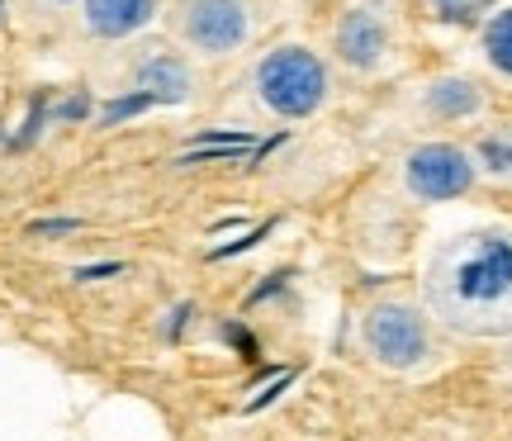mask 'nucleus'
I'll use <instances>...</instances> for the list:
<instances>
[{
    "label": "nucleus",
    "instance_id": "13",
    "mask_svg": "<svg viewBox=\"0 0 512 441\" xmlns=\"http://www.w3.org/2000/svg\"><path fill=\"white\" fill-rule=\"evenodd\" d=\"M72 228H76V223L72 219H62V223H34V233H72Z\"/></svg>",
    "mask_w": 512,
    "mask_h": 441
},
{
    "label": "nucleus",
    "instance_id": "1",
    "mask_svg": "<svg viewBox=\"0 0 512 441\" xmlns=\"http://www.w3.org/2000/svg\"><path fill=\"white\" fill-rule=\"evenodd\" d=\"M432 294L465 328H512V238L479 233L456 242L441 257Z\"/></svg>",
    "mask_w": 512,
    "mask_h": 441
},
{
    "label": "nucleus",
    "instance_id": "11",
    "mask_svg": "<svg viewBox=\"0 0 512 441\" xmlns=\"http://www.w3.org/2000/svg\"><path fill=\"white\" fill-rule=\"evenodd\" d=\"M479 5H484V0H437L441 19H475Z\"/></svg>",
    "mask_w": 512,
    "mask_h": 441
},
{
    "label": "nucleus",
    "instance_id": "12",
    "mask_svg": "<svg viewBox=\"0 0 512 441\" xmlns=\"http://www.w3.org/2000/svg\"><path fill=\"white\" fill-rule=\"evenodd\" d=\"M271 228H275V223H261V228H256V233H242V238L238 242H228V247H219V252H214V257H233V252H247V247H256V242H261V238H266V233H271Z\"/></svg>",
    "mask_w": 512,
    "mask_h": 441
},
{
    "label": "nucleus",
    "instance_id": "2",
    "mask_svg": "<svg viewBox=\"0 0 512 441\" xmlns=\"http://www.w3.org/2000/svg\"><path fill=\"white\" fill-rule=\"evenodd\" d=\"M323 67H318V57L304 53V48H280L275 57L261 62V95H266V105L280 114H309L318 110V100H323Z\"/></svg>",
    "mask_w": 512,
    "mask_h": 441
},
{
    "label": "nucleus",
    "instance_id": "5",
    "mask_svg": "<svg viewBox=\"0 0 512 441\" xmlns=\"http://www.w3.org/2000/svg\"><path fill=\"white\" fill-rule=\"evenodd\" d=\"M366 337L375 356L389 361V366H413L422 351H427V328L413 309H399V304H384V309L370 313Z\"/></svg>",
    "mask_w": 512,
    "mask_h": 441
},
{
    "label": "nucleus",
    "instance_id": "7",
    "mask_svg": "<svg viewBox=\"0 0 512 441\" xmlns=\"http://www.w3.org/2000/svg\"><path fill=\"white\" fill-rule=\"evenodd\" d=\"M337 53L347 57L351 67H375L384 53V24L380 15H370V10H351L342 19V34H337Z\"/></svg>",
    "mask_w": 512,
    "mask_h": 441
},
{
    "label": "nucleus",
    "instance_id": "9",
    "mask_svg": "<svg viewBox=\"0 0 512 441\" xmlns=\"http://www.w3.org/2000/svg\"><path fill=\"white\" fill-rule=\"evenodd\" d=\"M484 53L503 76H512V10H498L484 29Z\"/></svg>",
    "mask_w": 512,
    "mask_h": 441
},
{
    "label": "nucleus",
    "instance_id": "6",
    "mask_svg": "<svg viewBox=\"0 0 512 441\" xmlns=\"http://www.w3.org/2000/svg\"><path fill=\"white\" fill-rule=\"evenodd\" d=\"M152 15H157V0H86V24L100 38L138 34Z\"/></svg>",
    "mask_w": 512,
    "mask_h": 441
},
{
    "label": "nucleus",
    "instance_id": "3",
    "mask_svg": "<svg viewBox=\"0 0 512 441\" xmlns=\"http://www.w3.org/2000/svg\"><path fill=\"white\" fill-rule=\"evenodd\" d=\"M181 34L200 53H233L252 34V15L242 0H185Z\"/></svg>",
    "mask_w": 512,
    "mask_h": 441
},
{
    "label": "nucleus",
    "instance_id": "14",
    "mask_svg": "<svg viewBox=\"0 0 512 441\" xmlns=\"http://www.w3.org/2000/svg\"><path fill=\"white\" fill-rule=\"evenodd\" d=\"M119 266H86V271H76V280H95V276H114Z\"/></svg>",
    "mask_w": 512,
    "mask_h": 441
},
{
    "label": "nucleus",
    "instance_id": "10",
    "mask_svg": "<svg viewBox=\"0 0 512 441\" xmlns=\"http://www.w3.org/2000/svg\"><path fill=\"white\" fill-rule=\"evenodd\" d=\"M432 110L470 114V110H479V91L470 81H437V86H432Z\"/></svg>",
    "mask_w": 512,
    "mask_h": 441
},
{
    "label": "nucleus",
    "instance_id": "8",
    "mask_svg": "<svg viewBox=\"0 0 512 441\" xmlns=\"http://www.w3.org/2000/svg\"><path fill=\"white\" fill-rule=\"evenodd\" d=\"M185 91H190V72L176 57H147L138 67V95L147 100H185Z\"/></svg>",
    "mask_w": 512,
    "mask_h": 441
},
{
    "label": "nucleus",
    "instance_id": "4",
    "mask_svg": "<svg viewBox=\"0 0 512 441\" xmlns=\"http://www.w3.org/2000/svg\"><path fill=\"white\" fill-rule=\"evenodd\" d=\"M470 181H475V166L451 143L418 147L413 162H408V185L418 190L422 200H456V195L470 190Z\"/></svg>",
    "mask_w": 512,
    "mask_h": 441
}]
</instances>
